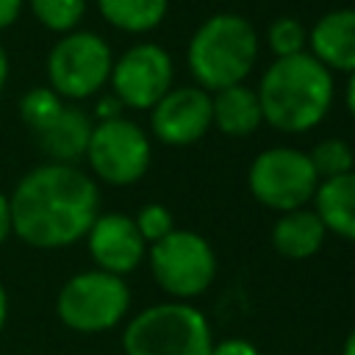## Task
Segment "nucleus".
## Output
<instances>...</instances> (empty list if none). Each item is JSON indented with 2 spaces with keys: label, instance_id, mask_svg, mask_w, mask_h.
Returning a JSON list of instances; mask_svg holds the SVG:
<instances>
[{
  "label": "nucleus",
  "instance_id": "2",
  "mask_svg": "<svg viewBox=\"0 0 355 355\" xmlns=\"http://www.w3.org/2000/svg\"><path fill=\"white\" fill-rule=\"evenodd\" d=\"M255 92L263 122L283 133H305L316 128L333 105V72L311 53H297L275 58Z\"/></svg>",
  "mask_w": 355,
  "mask_h": 355
},
{
  "label": "nucleus",
  "instance_id": "26",
  "mask_svg": "<svg viewBox=\"0 0 355 355\" xmlns=\"http://www.w3.org/2000/svg\"><path fill=\"white\" fill-rule=\"evenodd\" d=\"M19 11H22V0H0V31L14 25Z\"/></svg>",
  "mask_w": 355,
  "mask_h": 355
},
{
  "label": "nucleus",
  "instance_id": "12",
  "mask_svg": "<svg viewBox=\"0 0 355 355\" xmlns=\"http://www.w3.org/2000/svg\"><path fill=\"white\" fill-rule=\"evenodd\" d=\"M83 239L94 266L119 277L133 272L147 252V244L128 214H97Z\"/></svg>",
  "mask_w": 355,
  "mask_h": 355
},
{
  "label": "nucleus",
  "instance_id": "30",
  "mask_svg": "<svg viewBox=\"0 0 355 355\" xmlns=\"http://www.w3.org/2000/svg\"><path fill=\"white\" fill-rule=\"evenodd\" d=\"M6 80H8V55H6V50L0 47V92H3Z\"/></svg>",
  "mask_w": 355,
  "mask_h": 355
},
{
  "label": "nucleus",
  "instance_id": "7",
  "mask_svg": "<svg viewBox=\"0 0 355 355\" xmlns=\"http://www.w3.org/2000/svg\"><path fill=\"white\" fill-rule=\"evenodd\" d=\"M150 272L169 297L189 300L214 283L216 255L200 233L172 230L161 241L150 244Z\"/></svg>",
  "mask_w": 355,
  "mask_h": 355
},
{
  "label": "nucleus",
  "instance_id": "19",
  "mask_svg": "<svg viewBox=\"0 0 355 355\" xmlns=\"http://www.w3.org/2000/svg\"><path fill=\"white\" fill-rule=\"evenodd\" d=\"M33 17L55 33H69L86 14V0H28Z\"/></svg>",
  "mask_w": 355,
  "mask_h": 355
},
{
  "label": "nucleus",
  "instance_id": "9",
  "mask_svg": "<svg viewBox=\"0 0 355 355\" xmlns=\"http://www.w3.org/2000/svg\"><path fill=\"white\" fill-rule=\"evenodd\" d=\"M150 155L153 150H150L147 133L136 122L125 116H114L92 128L83 158L89 161V169L94 172V178H100L103 183L130 186L144 178L150 166Z\"/></svg>",
  "mask_w": 355,
  "mask_h": 355
},
{
  "label": "nucleus",
  "instance_id": "18",
  "mask_svg": "<svg viewBox=\"0 0 355 355\" xmlns=\"http://www.w3.org/2000/svg\"><path fill=\"white\" fill-rule=\"evenodd\" d=\"M103 19L125 33H147L166 17L169 0H97Z\"/></svg>",
  "mask_w": 355,
  "mask_h": 355
},
{
  "label": "nucleus",
  "instance_id": "4",
  "mask_svg": "<svg viewBox=\"0 0 355 355\" xmlns=\"http://www.w3.org/2000/svg\"><path fill=\"white\" fill-rule=\"evenodd\" d=\"M208 319L189 302H161L139 311L125 333V355H211Z\"/></svg>",
  "mask_w": 355,
  "mask_h": 355
},
{
  "label": "nucleus",
  "instance_id": "22",
  "mask_svg": "<svg viewBox=\"0 0 355 355\" xmlns=\"http://www.w3.org/2000/svg\"><path fill=\"white\" fill-rule=\"evenodd\" d=\"M266 39H269V50H272L277 58H286V55L305 53L308 31L302 28L300 19H294V17H280V19H275V22L269 25Z\"/></svg>",
  "mask_w": 355,
  "mask_h": 355
},
{
  "label": "nucleus",
  "instance_id": "20",
  "mask_svg": "<svg viewBox=\"0 0 355 355\" xmlns=\"http://www.w3.org/2000/svg\"><path fill=\"white\" fill-rule=\"evenodd\" d=\"M308 158H311V166H313V172H316L319 180H327V178L352 172V164H355L352 147L344 139H322L308 153Z\"/></svg>",
  "mask_w": 355,
  "mask_h": 355
},
{
  "label": "nucleus",
  "instance_id": "24",
  "mask_svg": "<svg viewBox=\"0 0 355 355\" xmlns=\"http://www.w3.org/2000/svg\"><path fill=\"white\" fill-rule=\"evenodd\" d=\"M211 355H258V349L244 338H227L211 347Z\"/></svg>",
  "mask_w": 355,
  "mask_h": 355
},
{
  "label": "nucleus",
  "instance_id": "21",
  "mask_svg": "<svg viewBox=\"0 0 355 355\" xmlns=\"http://www.w3.org/2000/svg\"><path fill=\"white\" fill-rule=\"evenodd\" d=\"M64 108V100L50 89V86H36L28 89L19 100V119L25 122V128L31 133L42 130L58 111Z\"/></svg>",
  "mask_w": 355,
  "mask_h": 355
},
{
  "label": "nucleus",
  "instance_id": "25",
  "mask_svg": "<svg viewBox=\"0 0 355 355\" xmlns=\"http://www.w3.org/2000/svg\"><path fill=\"white\" fill-rule=\"evenodd\" d=\"M122 103L111 94V97H103L100 103H97V108H94V114H97V119L103 122V119H114V116H122Z\"/></svg>",
  "mask_w": 355,
  "mask_h": 355
},
{
  "label": "nucleus",
  "instance_id": "31",
  "mask_svg": "<svg viewBox=\"0 0 355 355\" xmlns=\"http://www.w3.org/2000/svg\"><path fill=\"white\" fill-rule=\"evenodd\" d=\"M344 355H355V330L347 336V341H344Z\"/></svg>",
  "mask_w": 355,
  "mask_h": 355
},
{
  "label": "nucleus",
  "instance_id": "10",
  "mask_svg": "<svg viewBox=\"0 0 355 355\" xmlns=\"http://www.w3.org/2000/svg\"><path fill=\"white\" fill-rule=\"evenodd\" d=\"M172 78H175L172 55L161 44L141 42L125 50L114 61L108 80L114 86V97L122 105L136 111H150L172 89Z\"/></svg>",
  "mask_w": 355,
  "mask_h": 355
},
{
  "label": "nucleus",
  "instance_id": "3",
  "mask_svg": "<svg viewBox=\"0 0 355 355\" xmlns=\"http://www.w3.org/2000/svg\"><path fill=\"white\" fill-rule=\"evenodd\" d=\"M258 58L255 28L233 11L208 17L189 39L186 61L189 72L205 92H219L225 86L244 83Z\"/></svg>",
  "mask_w": 355,
  "mask_h": 355
},
{
  "label": "nucleus",
  "instance_id": "29",
  "mask_svg": "<svg viewBox=\"0 0 355 355\" xmlns=\"http://www.w3.org/2000/svg\"><path fill=\"white\" fill-rule=\"evenodd\" d=\"M6 319H8V294H6V286L0 283V330L6 327Z\"/></svg>",
  "mask_w": 355,
  "mask_h": 355
},
{
  "label": "nucleus",
  "instance_id": "1",
  "mask_svg": "<svg viewBox=\"0 0 355 355\" xmlns=\"http://www.w3.org/2000/svg\"><path fill=\"white\" fill-rule=\"evenodd\" d=\"M8 208L19 241L33 250H61L86 236L100 214V191L75 164L47 161L17 180Z\"/></svg>",
  "mask_w": 355,
  "mask_h": 355
},
{
  "label": "nucleus",
  "instance_id": "16",
  "mask_svg": "<svg viewBox=\"0 0 355 355\" xmlns=\"http://www.w3.org/2000/svg\"><path fill=\"white\" fill-rule=\"evenodd\" d=\"M313 202H316L313 211L327 230L355 241V169L319 180Z\"/></svg>",
  "mask_w": 355,
  "mask_h": 355
},
{
  "label": "nucleus",
  "instance_id": "6",
  "mask_svg": "<svg viewBox=\"0 0 355 355\" xmlns=\"http://www.w3.org/2000/svg\"><path fill=\"white\" fill-rule=\"evenodd\" d=\"M114 55L103 36L92 31L64 33L47 55V80L61 100H86L111 78Z\"/></svg>",
  "mask_w": 355,
  "mask_h": 355
},
{
  "label": "nucleus",
  "instance_id": "11",
  "mask_svg": "<svg viewBox=\"0 0 355 355\" xmlns=\"http://www.w3.org/2000/svg\"><path fill=\"white\" fill-rule=\"evenodd\" d=\"M211 125V94L200 86L169 89L150 108V128L155 139L169 147H186L200 141Z\"/></svg>",
  "mask_w": 355,
  "mask_h": 355
},
{
  "label": "nucleus",
  "instance_id": "14",
  "mask_svg": "<svg viewBox=\"0 0 355 355\" xmlns=\"http://www.w3.org/2000/svg\"><path fill=\"white\" fill-rule=\"evenodd\" d=\"M92 128H94V122L89 119L86 111H80L75 105H64L42 130L33 133V139L50 161L78 164L86 155Z\"/></svg>",
  "mask_w": 355,
  "mask_h": 355
},
{
  "label": "nucleus",
  "instance_id": "27",
  "mask_svg": "<svg viewBox=\"0 0 355 355\" xmlns=\"http://www.w3.org/2000/svg\"><path fill=\"white\" fill-rule=\"evenodd\" d=\"M11 236V208H8V194L0 191V244Z\"/></svg>",
  "mask_w": 355,
  "mask_h": 355
},
{
  "label": "nucleus",
  "instance_id": "8",
  "mask_svg": "<svg viewBox=\"0 0 355 355\" xmlns=\"http://www.w3.org/2000/svg\"><path fill=\"white\" fill-rule=\"evenodd\" d=\"M319 178L311 166L308 153L294 147H269L250 164V191L252 197L280 214L305 208L313 200Z\"/></svg>",
  "mask_w": 355,
  "mask_h": 355
},
{
  "label": "nucleus",
  "instance_id": "15",
  "mask_svg": "<svg viewBox=\"0 0 355 355\" xmlns=\"http://www.w3.org/2000/svg\"><path fill=\"white\" fill-rule=\"evenodd\" d=\"M211 122L227 136H250L263 122L258 92L244 83L225 86L211 94Z\"/></svg>",
  "mask_w": 355,
  "mask_h": 355
},
{
  "label": "nucleus",
  "instance_id": "28",
  "mask_svg": "<svg viewBox=\"0 0 355 355\" xmlns=\"http://www.w3.org/2000/svg\"><path fill=\"white\" fill-rule=\"evenodd\" d=\"M344 100H347V108H349V114H352V119H355V72H349V80H347V94H344Z\"/></svg>",
  "mask_w": 355,
  "mask_h": 355
},
{
  "label": "nucleus",
  "instance_id": "13",
  "mask_svg": "<svg viewBox=\"0 0 355 355\" xmlns=\"http://www.w3.org/2000/svg\"><path fill=\"white\" fill-rule=\"evenodd\" d=\"M311 55L330 72H355V8H336L311 28Z\"/></svg>",
  "mask_w": 355,
  "mask_h": 355
},
{
  "label": "nucleus",
  "instance_id": "23",
  "mask_svg": "<svg viewBox=\"0 0 355 355\" xmlns=\"http://www.w3.org/2000/svg\"><path fill=\"white\" fill-rule=\"evenodd\" d=\"M133 222H136V230L141 233L144 244H155V241H161L164 236H169V233L175 230V219H172L169 208H164V205H158V202L144 205V208L133 216Z\"/></svg>",
  "mask_w": 355,
  "mask_h": 355
},
{
  "label": "nucleus",
  "instance_id": "5",
  "mask_svg": "<svg viewBox=\"0 0 355 355\" xmlns=\"http://www.w3.org/2000/svg\"><path fill=\"white\" fill-rule=\"evenodd\" d=\"M130 308V288L125 277L86 269L72 275L55 297L58 319L75 333H103L116 327Z\"/></svg>",
  "mask_w": 355,
  "mask_h": 355
},
{
  "label": "nucleus",
  "instance_id": "17",
  "mask_svg": "<svg viewBox=\"0 0 355 355\" xmlns=\"http://www.w3.org/2000/svg\"><path fill=\"white\" fill-rule=\"evenodd\" d=\"M324 236H327V227L322 225L316 211H308V208L286 211L272 227V244L286 258L316 255L319 247L324 244Z\"/></svg>",
  "mask_w": 355,
  "mask_h": 355
}]
</instances>
